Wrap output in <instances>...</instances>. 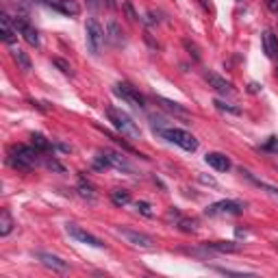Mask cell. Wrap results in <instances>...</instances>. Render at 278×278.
Wrapping results in <instances>:
<instances>
[{"label":"cell","instance_id":"6da1fadb","mask_svg":"<svg viewBox=\"0 0 278 278\" xmlns=\"http://www.w3.org/2000/svg\"><path fill=\"white\" fill-rule=\"evenodd\" d=\"M37 161H39V150L33 144L31 146H26V144L15 146L11 154H9V163H11L15 170H24V172L33 170L35 165H37Z\"/></svg>","mask_w":278,"mask_h":278},{"label":"cell","instance_id":"7a4b0ae2","mask_svg":"<svg viewBox=\"0 0 278 278\" xmlns=\"http://www.w3.org/2000/svg\"><path fill=\"white\" fill-rule=\"evenodd\" d=\"M107 115H109L111 124L118 128V133H120L122 137H128V139H139V137H142V130H139V126L135 124L133 120H130L128 113H124L122 109L109 107V109H107Z\"/></svg>","mask_w":278,"mask_h":278},{"label":"cell","instance_id":"3957f363","mask_svg":"<svg viewBox=\"0 0 278 278\" xmlns=\"http://www.w3.org/2000/svg\"><path fill=\"white\" fill-rule=\"evenodd\" d=\"M159 135L163 139H168L170 144L178 146V148H182V150H187V152H196L198 150V139L191 133H187V130H182V128H159Z\"/></svg>","mask_w":278,"mask_h":278},{"label":"cell","instance_id":"277c9868","mask_svg":"<svg viewBox=\"0 0 278 278\" xmlns=\"http://www.w3.org/2000/svg\"><path fill=\"white\" fill-rule=\"evenodd\" d=\"M85 35H87V48H89L91 55H100L102 48H104V41H107V33L104 29L98 24L96 17H89L85 26Z\"/></svg>","mask_w":278,"mask_h":278},{"label":"cell","instance_id":"5b68a950","mask_svg":"<svg viewBox=\"0 0 278 278\" xmlns=\"http://www.w3.org/2000/svg\"><path fill=\"white\" fill-rule=\"evenodd\" d=\"M115 233L120 235V237H124L130 246H135V248H144V250H152L154 248V239L150 237V235H146V233L130 230V228H118Z\"/></svg>","mask_w":278,"mask_h":278},{"label":"cell","instance_id":"8992f818","mask_svg":"<svg viewBox=\"0 0 278 278\" xmlns=\"http://www.w3.org/2000/svg\"><path fill=\"white\" fill-rule=\"evenodd\" d=\"M65 233L72 239H76L78 243H85V246H91V248H104V241L102 239H98L96 235L87 233L85 228H81V226H76V224H67L65 226Z\"/></svg>","mask_w":278,"mask_h":278},{"label":"cell","instance_id":"52a82bcc","mask_svg":"<svg viewBox=\"0 0 278 278\" xmlns=\"http://www.w3.org/2000/svg\"><path fill=\"white\" fill-rule=\"evenodd\" d=\"M243 202L239 200H220V202H215L211 206H206V215H239L243 211Z\"/></svg>","mask_w":278,"mask_h":278},{"label":"cell","instance_id":"ba28073f","mask_svg":"<svg viewBox=\"0 0 278 278\" xmlns=\"http://www.w3.org/2000/svg\"><path fill=\"white\" fill-rule=\"evenodd\" d=\"M35 259H37L43 267H48V269H52V272H57V274L70 272L67 261H63V259L57 257V254H52V252H35Z\"/></svg>","mask_w":278,"mask_h":278},{"label":"cell","instance_id":"9c48e42d","mask_svg":"<svg viewBox=\"0 0 278 278\" xmlns=\"http://www.w3.org/2000/svg\"><path fill=\"white\" fill-rule=\"evenodd\" d=\"M115 94L120 96L122 100H126L128 104H133L135 109H144V107H146L144 96L139 94L133 85H128V83H118V85H115Z\"/></svg>","mask_w":278,"mask_h":278},{"label":"cell","instance_id":"30bf717a","mask_svg":"<svg viewBox=\"0 0 278 278\" xmlns=\"http://www.w3.org/2000/svg\"><path fill=\"white\" fill-rule=\"evenodd\" d=\"M13 22H15L17 33H20L22 37L26 39V43H31V46L37 48V46H39V35H37V31H35L33 26L24 20V17H13Z\"/></svg>","mask_w":278,"mask_h":278},{"label":"cell","instance_id":"8fae6325","mask_svg":"<svg viewBox=\"0 0 278 278\" xmlns=\"http://www.w3.org/2000/svg\"><path fill=\"white\" fill-rule=\"evenodd\" d=\"M0 35H3V41L7 43V46H13V41H15V37H17L15 22H13L5 11L0 13Z\"/></svg>","mask_w":278,"mask_h":278},{"label":"cell","instance_id":"7c38bea8","mask_svg":"<svg viewBox=\"0 0 278 278\" xmlns=\"http://www.w3.org/2000/svg\"><path fill=\"white\" fill-rule=\"evenodd\" d=\"M43 3L52 9H57V11L63 13V15H78L81 13V5H78L76 0H43Z\"/></svg>","mask_w":278,"mask_h":278},{"label":"cell","instance_id":"4fadbf2b","mask_svg":"<svg viewBox=\"0 0 278 278\" xmlns=\"http://www.w3.org/2000/svg\"><path fill=\"white\" fill-rule=\"evenodd\" d=\"M104 154H107V159H109V163H111V168H115V170H120V172H128V174H133L135 170H133V165H130L128 161H126V156L124 154H120V152H115V150H102Z\"/></svg>","mask_w":278,"mask_h":278},{"label":"cell","instance_id":"5bb4252c","mask_svg":"<svg viewBox=\"0 0 278 278\" xmlns=\"http://www.w3.org/2000/svg\"><path fill=\"white\" fill-rule=\"evenodd\" d=\"M204 161L211 165L213 170H217V172H226V170H230V159L226 154H222V152H206V156H204Z\"/></svg>","mask_w":278,"mask_h":278},{"label":"cell","instance_id":"9a60e30c","mask_svg":"<svg viewBox=\"0 0 278 278\" xmlns=\"http://www.w3.org/2000/svg\"><path fill=\"white\" fill-rule=\"evenodd\" d=\"M215 254H233V252H239L241 250V243H235V241H208L206 243Z\"/></svg>","mask_w":278,"mask_h":278},{"label":"cell","instance_id":"2e32d148","mask_svg":"<svg viewBox=\"0 0 278 278\" xmlns=\"http://www.w3.org/2000/svg\"><path fill=\"white\" fill-rule=\"evenodd\" d=\"M168 220H174V224H176L180 230L196 233V222H194V220H187V217H182V215L176 211V208H170V211H168Z\"/></svg>","mask_w":278,"mask_h":278},{"label":"cell","instance_id":"e0dca14e","mask_svg":"<svg viewBox=\"0 0 278 278\" xmlns=\"http://www.w3.org/2000/svg\"><path fill=\"white\" fill-rule=\"evenodd\" d=\"M206 83L213 87L215 91H220V94H233V85L226 81V78H222V76H217V74H213V72H208L206 74Z\"/></svg>","mask_w":278,"mask_h":278},{"label":"cell","instance_id":"ac0fdd59","mask_svg":"<svg viewBox=\"0 0 278 278\" xmlns=\"http://www.w3.org/2000/svg\"><path fill=\"white\" fill-rule=\"evenodd\" d=\"M263 50L269 59H274L278 55V37L274 35V31H265L263 33Z\"/></svg>","mask_w":278,"mask_h":278},{"label":"cell","instance_id":"d6986e66","mask_svg":"<svg viewBox=\"0 0 278 278\" xmlns=\"http://www.w3.org/2000/svg\"><path fill=\"white\" fill-rule=\"evenodd\" d=\"M11 55H13V61L17 65H20L24 72H29V70L33 67V63H31V59H29V55L22 50V48H17V46H11Z\"/></svg>","mask_w":278,"mask_h":278},{"label":"cell","instance_id":"ffe728a7","mask_svg":"<svg viewBox=\"0 0 278 278\" xmlns=\"http://www.w3.org/2000/svg\"><path fill=\"white\" fill-rule=\"evenodd\" d=\"M156 100H159V104H161L163 109H168L170 113H174V115H180V118H187L189 115V111L185 107H180L178 102H172L168 98H156Z\"/></svg>","mask_w":278,"mask_h":278},{"label":"cell","instance_id":"44dd1931","mask_svg":"<svg viewBox=\"0 0 278 278\" xmlns=\"http://www.w3.org/2000/svg\"><path fill=\"white\" fill-rule=\"evenodd\" d=\"M13 217H11V213L7 211V208H3L0 211V237H7L9 233L13 230Z\"/></svg>","mask_w":278,"mask_h":278},{"label":"cell","instance_id":"7402d4cb","mask_svg":"<svg viewBox=\"0 0 278 278\" xmlns=\"http://www.w3.org/2000/svg\"><path fill=\"white\" fill-rule=\"evenodd\" d=\"M241 174H243V176H246V178H250L252 182H254V185L257 187H261V189H265L267 191V194H272V196H276L278 198V189L276 187H272V185H267V182H263V180H259L257 176H254V174H252V172H248V170H241Z\"/></svg>","mask_w":278,"mask_h":278},{"label":"cell","instance_id":"603a6c76","mask_svg":"<svg viewBox=\"0 0 278 278\" xmlns=\"http://www.w3.org/2000/svg\"><path fill=\"white\" fill-rule=\"evenodd\" d=\"M122 29L118 26V22H109V39H111V43L113 46H122L124 43V37H122Z\"/></svg>","mask_w":278,"mask_h":278},{"label":"cell","instance_id":"cb8c5ba5","mask_svg":"<svg viewBox=\"0 0 278 278\" xmlns=\"http://www.w3.org/2000/svg\"><path fill=\"white\" fill-rule=\"evenodd\" d=\"M111 202L115 204V206H124L130 202V194L126 189H115V191H111Z\"/></svg>","mask_w":278,"mask_h":278},{"label":"cell","instance_id":"d4e9b609","mask_svg":"<svg viewBox=\"0 0 278 278\" xmlns=\"http://www.w3.org/2000/svg\"><path fill=\"white\" fill-rule=\"evenodd\" d=\"M31 139H33V146L37 148L39 152H48V150H52V144H50L43 135H39V133H37V135H33Z\"/></svg>","mask_w":278,"mask_h":278},{"label":"cell","instance_id":"484cf974","mask_svg":"<svg viewBox=\"0 0 278 278\" xmlns=\"http://www.w3.org/2000/svg\"><path fill=\"white\" fill-rule=\"evenodd\" d=\"M43 163H46V168H48V170H52V172H59V174H63V172H65L63 165H61L57 159H52V156H46V161H43Z\"/></svg>","mask_w":278,"mask_h":278},{"label":"cell","instance_id":"4316f807","mask_svg":"<svg viewBox=\"0 0 278 278\" xmlns=\"http://www.w3.org/2000/svg\"><path fill=\"white\" fill-rule=\"evenodd\" d=\"M213 104H215V107H217V109H220V111H226V113H233V115H239V113H241V111H239V107H230V104H226V102H222V100H215Z\"/></svg>","mask_w":278,"mask_h":278},{"label":"cell","instance_id":"83f0119b","mask_svg":"<svg viewBox=\"0 0 278 278\" xmlns=\"http://www.w3.org/2000/svg\"><path fill=\"white\" fill-rule=\"evenodd\" d=\"M261 148H263L265 152H276V154H278V137H269Z\"/></svg>","mask_w":278,"mask_h":278},{"label":"cell","instance_id":"f1b7e54d","mask_svg":"<svg viewBox=\"0 0 278 278\" xmlns=\"http://www.w3.org/2000/svg\"><path fill=\"white\" fill-rule=\"evenodd\" d=\"M78 194H81L83 198H87V200H94V198H96L94 189H91L89 185H78Z\"/></svg>","mask_w":278,"mask_h":278},{"label":"cell","instance_id":"f546056e","mask_svg":"<svg viewBox=\"0 0 278 278\" xmlns=\"http://www.w3.org/2000/svg\"><path fill=\"white\" fill-rule=\"evenodd\" d=\"M137 208H139V211H142L146 217H152V206L148 204V202H144V200H139V202H137Z\"/></svg>","mask_w":278,"mask_h":278},{"label":"cell","instance_id":"4dcf8cb0","mask_svg":"<svg viewBox=\"0 0 278 278\" xmlns=\"http://www.w3.org/2000/svg\"><path fill=\"white\" fill-rule=\"evenodd\" d=\"M55 65L61 67V72L63 74H72V67H70V63H65L63 59H55Z\"/></svg>","mask_w":278,"mask_h":278},{"label":"cell","instance_id":"1f68e13d","mask_svg":"<svg viewBox=\"0 0 278 278\" xmlns=\"http://www.w3.org/2000/svg\"><path fill=\"white\" fill-rule=\"evenodd\" d=\"M124 9H126V13H128V20H137V13L133 11V7H130V3H128V0L124 3Z\"/></svg>","mask_w":278,"mask_h":278},{"label":"cell","instance_id":"d6a6232c","mask_svg":"<svg viewBox=\"0 0 278 278\" xmlns=\"http://www.w3.org/2000/svg\"><path fill=\"white\" fill-rule=\"evenodd\" d=\"M267 5H269L272 11H276V9H278V0H267Z\"/></svg>","mask_w":278,"mask_h":278},{"label":"cell","instance_id":"836d02e7","mask_svg":"<svg viewBox=\"0 0 278 278\" xmlns=\"http://www.w3.org/2000/svg\"><path fill=\"white\" fill-rule=\"evenodd\" d=\"M87 5H89L91 9H96V7H98V5H100V0H87Z\"/></svg>","mask_w":278,"mask_h":278},{"label":"cell","instance_id":"e575fe53","mask_svg":"<svg viewBox=\"0 0 278 278\" xmlns=\"http://www.w3.org/2000/svg\"><path fill=\"white\" fill-rule=\"evenodd\" d=\"M276 163H278V161H276Z\"/></svg>","mask_w":278,"mask_h":278}]
</instances>
